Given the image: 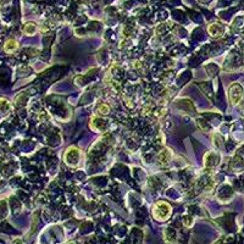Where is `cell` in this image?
<instances>
[{
  "mask_svg": "<svg viewBox=\"0 0 244 244\" xmlns=\"http://www.w3.org/2000/svg\"><path fill=\"white\" fill-rule=\"evenodd\" d=\"M172 214V208L166 201H156L153 206V216L158 221H166Z\"/></svg>",
  "mask_w": 244,
  "mask_h": 244,
  "instance_id": "obj_1",
  "label": "cell"
},
{
  "mask_svg": "<svg viewBox=\"0 0 244 244\" xmlns=\"http://www.w3.org/2000/svg\"><path fill=\"white\" fill-rule=\"evenodd\" d=\"M242 88L238 84H233L230 88V100L232 104H237L242 96Z\"/></svg>",
  "mask_w": 244,
  "mask_h": 244,
  "instance_id": "obj_2",
  "label": "cell"
},
{
  "mask_svg": "<svg viewBox=\"0 0 244 244\" xmlns=\"http://www.w3.org/2000/svg\"><path fill=\"white\" fill-rule=\"evenodd\" d=\"M208 31H209L210 36L220 37V36H222V33H223V27L220 23H213V24H210V26H209Z\"/></svg>",
  "mask_w": 244,
  "mask_h": 244,
  "instance_id": "obj_3",
  "label": "cell"
},
{
  "mask_svg": "<svg viewBox=\"0 0 244 244\" xmlns=\"http://www.w3.org/2000/svg\"><path fill=\"white\" fill-rule=\"evenodd\" d=\"M171 156H172V153H171V150H168V149L162 150L159 154V161H160V164H162V165L167 164V162L171 160Z\"/></svg>",
  "mask_w": 244,
  "mask_h": 244,
  "instance_id": "obj_4",
  "label": "cell"
},
{
  "mask_svg": "<svg viewBox=\"0 0 244 244\" xmlns=\"http://www.w3.org/2000/svg\"><path fill=\"white\" fill-rule=\"evenodd\" d=\"M17 48V43H16V40H9V42L6 43L5 45V50L6 51H12L15 49Z\"/></svg>",
  "mask_w": 244,
  "mask_h": 244,
  "instance_id": "obj_5",
  "label": "cell"
},
{
  "mask_svg": "<svg viewBox=\"0 0 244 244\" xmlns=\"http://www.w3.org/2000/svg\"><path fill=\"white\" fill-rule=\"evenodd\" d=\"M27 32V33H33V32L36 31V24L34 23H27V26H26V29H24Z\"/></svg>",
  "mask_w": 244,
  "mask_h": 244,
  "instance_id": "obj_6",
  "label": "cell"
},
{
  "mask_svg": "<svg viewBox=\"0 0 244 244\" xmlns=\"http://www.w3.org/2000/svg\"><path fill=\"white\" fill-rule=\"evenodd\" d=\"M99 111L101 112V113H104V115H106V113H109V111H110V109H109V106L108 105H100L99 106Z\"/></svg>",
  "mask_w": 244,
  "mask_h": 244,
  "instance_id": "obj_7",
  "label": "cell"
}]
</instances>
